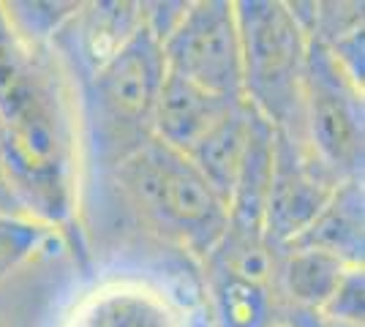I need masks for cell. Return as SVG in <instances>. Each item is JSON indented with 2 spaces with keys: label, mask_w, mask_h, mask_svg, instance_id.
<instances>
[{
  "label": "cell",
  "mask_w": 365,
  "mask_h": 327,
  "mask_svg": "<svg viewBox=\"0 0 365 327\" xmlns=\"http://www.w3.org/2000/svg\"><path fill=\"white\" fill-rule=\"evenodd\" d=\"M0 153L28 216L74 232L82 153L74 85L52 47L19 38L0 3Z\"/></svg>",
  "instance_id": "cell-1"
},
{
  "label": "cell",
  "mask_w": 365,
  "mask_h": 327,
  "mask_svg": "<svg viewBox=\"0 0 365 327\" xmlns=\"http://www.w3.org/2000/svg\"><path fill=\"white\" fill-rule=\"evenodd\" d=\"M76 210H101L199 265L229 227V204L188 158L158 140L79 183Z\"/></svg>",
  "instance_id": "cell-2"
},
{
  "label": "cell",
  "mask_w": 365,
  "mask_h": 327,
  "mask_svg": "<svg viewBox=\"0 0 365 327\" xmlns=\"http://www.w3.org/2000/svg\"><path fill=\"white\" fill-rule=\"evenodd\" d=\"M164 77L161 44L142 25L91 77L71 82L82 180L112 172L153 140V112Z\"/></svg>",
  "instance_id": "cell-3"
},
{
  "label": "cell",
  "mask_w": 365,
  "mask_h": 327,
  "mask_svg": "<svg viewBox=\"0 0 365 327\" xmlns=\"http://www.w3.org/2000/svg\"><path fill=\"white\" fill-rule=\"evenodd\" d=\"M245 104L275 131L303 142L308 38L284 0H237Z\"/></svg>",
  "instance_id": "cell-4"
},
{
  "label": "cell",
  "mask_w": 365,
  "mask_h": 327,
  "mask_svg": "<svg viewBox=\"0 0 365 327\" xmlns=\"http://www.w3.org/2000/svg\"><path fill=\"white\" fill-rule=\"evenodd\" d=\"M303 145L338 183L363 180L365 93L333 52L308 41L303 85Z\"/></svg>",
  "instance_id": "cell-5"
},
{
  "label": "cell",
  "mask_w": 365,
  "mask_h": 327,
  "mask_svg": "<svg viewBox=\"0 0 365 327\" xmlns=\"http://www.w3.org/2000/svg\"><path fill=\"white\" fill-rule=\"evenodd\" d=\"M96 286L79 234L52 232L0 279V327H68Z\"/></svg>",
  "instance_id": "cell-6"
},
{
  "label": "cell",
  "mask_w": 365,
  "mask_h": 327,
  "mask_svg": "<svg viewBox=\"0 0 365 327\" xmlns=\"http://www.w3.org/2000/svg\"><path fill=\"white\" fill-rule=\"evenodd\" d=\"M161 55L167 74L210 93L243 98L235 0H191L178 28L161 41Z\"/></svg>",
  "instance_id": "cell-7"
},
{
  "label": "cell",
  "mask_w": 365,
  "mask_h": 327,
  "mask_svg": "<svg viewBox=\"0 0 365 327\" xmlns=\"http://www.w3.org/2000/svg\"><path fill=\"white\" fill-rule=\"evenodd\" d=\"M338 186L341 183L308 153L303 142L275 131L273 172L262 224L264 240L278 251L289 246L319 216Z\"/></svg>",
  "instance_id": "cell-8"
},
{
  "label": "cell",
  "mask_w": 365,
  "mask_h": 327,
  "mask_svg": "<svg viewBox=\"0 0 365 327\" xmlns=\"http://www.w3.org/2000/svg\"><path fill=\"white\" fill-rule=\"evenodd\" d=\"M142 28V3L128 0H93L82 3L61 33L52 38L63 71L71 82L91 77Z\"/></svg>",
  "instance_id": "cell-9"
},
{
  "label": "cell",
  "mask_w": 365,
  "mask_h": 327,
  "mask_svg": "<svg viewBox=\"0 0 365 327\" xmlns=\"http://www.w3.org/2000/svg\"><path fill=\"white\" fill-rule=\"evenodd\" d=\"M240 101L243 98L210 93L188 79L167 74L153 112V140L191 156V150L207 140Z\"/></svg>",
  "instance_id": "cell-10"
},
{
  "label": "cell",
  "mask_w": 365,
  "mask_h": 327,
  "mask_svg": "<svg viewBox=\"0 0 365 327\" xmlns=\"http://www.w3.org/2000/svg\"><path fill=\"white\" fill-rule=\"evenodd\" d=\"M68 327H194L169 300L137 284H98L71 313Z\"/></svg>",
  "instance_id": "cell-11"
},
{
  "label": "cell",
  "mask_w": 365,
  "mask_h": 327,
  "mask_svg": "<svg viewBox=\"0 0 365 327\" xmlns=\"http://www.w3.org/2000/svg\"><path fill=\"white\" fill-rule=\"evenodd\" d=\"M284 249H311L333 256L346 267H363L365 259V188L363 180H346L308 229Z\"/></svg>",
  "instance_id": "cell-12"
},
{
  "label": "cell",
  "mask_w": 365,
  "mask_h": 327,
  "mask_svg": "<svg viewBox=\"0 0 365 327\" xmlns=\"http://www.w3.org/2000/svg\"><path fill=\"white\" fill-rule=\"evenodd\" d=\"M349 267L311 249H281L275 262L273 295L281 308L319 313Z\"/></svg>",
  "instance_id": "cell-13"
},
{
  "label": "cell",
  "mask_w": 365,
  "mask_h": 327,
  "mask_svg": "<svg viewBox=\"0 0 365 327\" xmlns=\"http://www.w3.org/2000/svg\"><path fill=\"white\" fill-rule=\"evenodd\" d=\"M251 123H254V109L245 101H240L227 120L218 125L207 140L199 142L191 150V156H185L205 175V180L227 199V204L229 197H232V188H235L240 161L245 156V145L251 137Z\"/></svg>",
  "instance_id": "cell-14"
},
{
  "label": "cell",
  "mask_w": 365,
  "mask_h": 327,
  "mask_svg": "<svg viewBox=\"0 0 365 327\" xmlns=\"http://www.w3.org/2000/svg\"><path fill=\"white\" fill-rule=\"evenodd\" d=\"M79 0H6L3 11L22 41L49 47L61 28L79 11Z\"/></svg>",
  "instance_id": "cell-15"
},
{
  "label": "cell",
  "mask_w": 365,
  "mask_h": 327,
  "mask_svg": "<svg viewBox=\"0 0 365 327\" xmlns=\"http://www.w3.org/2000/svg\"><path fill=\"white\" fill-rule=\"evenodd\" d=\"M365 270L363 267H349L333 295L322 306V322L327 325H344V327H363L365 319Z\"/></svg>",
  "instance_id": "cell-16"
},
{
  "label": "cell",
  "mask_w": 365,
  "mask_h": 327,
  "mask_svg": "<svg viewBox=\"0 0 365 327\" xmlns=\"http://www.w3.org/2000/svg\"><path fill=\"white\" fill-rule=\"evenodd\" d=\"M49 232V227H41L36 221L0 216V279L11 273Z\"/></svg>",
  "instance_id": "cell-17"
},
{
  "label": "cell",
  "mask_w": 365,
  "mask_h": 327,
  "mask_svg": "<svg viewBox=\"0 0 365 327\" xmlns=\"http://www.w3.org/2000/svg\"><path fill=\"white\" fill-rule=\"evenodd\" d=\"M191 0H155V3H142V25L153 38L161 44L169 33L178 28L185 9Z\"/></svg>",
  "instance_id": "cell-18"
},
{
  "label": "cell",
  "mask_w": 365,
  "mask_h": 327,
  "mask_svg": "<svg viewBox=\"0 0 365 327\" xmlns=\"http://www.w3.org/2000/svg\"><path fill=\"white\" fill-rule=\"evenodd\" d=\"M324 47V44H322ZM330 52H333V58L338 61V66L349 74L357 85H363L365 82V61H363V52H365V44H363V28L360 31L349 33V36H344V38H338L335 44H330Z\"/></svg>",
  "instance_id": "cell-19"
},
{
  "label": "cell",
  "mask_w": 365,
  "mask_h": 327,
  "mask_svg": "<svg viewBox=\"0 0 365 327\" xmlns=\"http://www.w3.org/2000/svg\"><path fill=\"white\" fill-rule=\"evenodd\" d=\"M0 216L3 218H22V221H33L25 210V204L16 194L14 183H11V175L6 170V161L0 153Z\"/></svg>",
  "instance_id": "cell-20"
},
{
  "label": "cell",
  "mask_w": 365,
  "mask_h": 327,
  "mask_svg": "<svg viewBox=\"0 0 365 327\" xmlns=\"http://www.w3.org/2000/svg\"><path fill=\"white\" fill-rule=\"evenodd\" d=\"M275 327H322V316L319 313L281 308V313H278V325Z\"/></svg>",
  "instance_id": "cell-21"
}]
</instances>
